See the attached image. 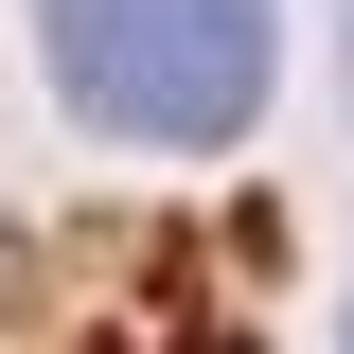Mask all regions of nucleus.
Listing matches in <instances>:
<instances>
[{
    "instance_id": "f257e3e1",
    "label": "nucleus",
    "mask_w": 354,
    "mask_h": 354,
    "mask_svg": "<svg viewBox=\"0 0 354 354\" xmlns=\"http://www.w3.org/2000/svg\"><path fill=\"white\" fill-rule=\"evenodd\" d=\"M53 88L124 142H230L266 106V0H36Z\"/></svg>"
}]
</instances>
